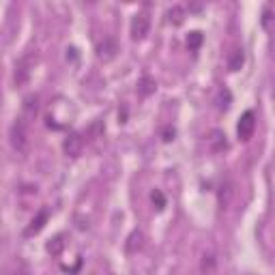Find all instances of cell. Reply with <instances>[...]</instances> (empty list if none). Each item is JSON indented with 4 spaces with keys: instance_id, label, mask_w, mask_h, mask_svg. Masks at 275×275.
<instances>
[{
    "instance_id": "cell-17",
    "label": "cell",
    "mask_w": 275,
    "mask_h": 275,
    "mask_svg": "<svg viewBox=\"0 0 275 275\" xmlns=\"http://www.w3.org/2000/svg\"><path fill=\"white\" fill-rule=\"evenodd\" d=\"M202 32L200 30H194V32H189L187 35V48L192 50V52H196V50H200V45H202Z\"/></svg>"
},
{
    "instance_id": "cell-20",
    "label": "cell",
    "mask_w": 275,
    "mask_h": 275,
    "mask_svg": "<svg viewBox=\"0 0 275 275\" xmlns=\"http://www.w3.org/2000/svg\"><path fill=\"white\" fill-rule=\"evenodd\" d=\"M174 136H176L174 127H163V132H161V140H163V142H172Z\"/></svg>"
},
{
    "instance_id": "cell-9",
    "label": "cell",
    "mask_w": 275,
    "mask_h": 275,
    "mask_svg": "<svg viewBox=\"0 0 275 275\" xmlns=\"http://www.w3.org/2000/svg\"><path fill=\"white\" fill-rule=\"evenodd\" d=\"M48 217H50V211L48 208H41V211L37 213V217L30 221V226L26 228V234H37V232H41L43 230V226H45V221H48Z\"/></svg>"
},
{
    "instance_id": "cell-10",
    "label": "cell",
    "mask_w": 275,
    "mask_h": 275,
    "mask_svg": "<svg viewBox=\"0 0 275 275\" xmlns=\"http://www.w3.org/2000/svg\"><path fill=\"white\" fill-rule=\"evenodd\" d=\"M208 142H211V148L215 150V153H221V150H226V148H228L226 134H224V132H219V129L211 132V138H208Z\"/></svg>"
},
{
    "instance_id": "cell-4",
    "label": "cell",
    "mask_w": 275,
    "mask_h": 275,
    "mask_svg": "<svg viewBox=\"0 0 275 275\" xmlns=\"http://www.w3.org/2000/svg\"><path fill=\"white\" fill-rule=\"evenodd\" d=\"M148 28H150V19H148L146 13H138V15H134V19H132V37L136 39V41H140V39L146 37Z\"/></svg>"
},
{
    "instance_id": "cell-19",
    "label": "cell",
    "mask_w": 275,
    "mask_h": 275,
    "mask_svg": "<svg viewBox=\"0 0 275 275\" xmlns=\"http://www.w3.org/2000/svg\"><path fill=\"white\" fill-rule=\"evenodd\" d=\"M228 106H230V93H228L226 88H221V93H219V110H226Z\"/></svg>"
},
{
    "instance_id": "cell-12",
    "label": "cell",
    "mask_w": 275,
    "mask_h": 275,
    "mask_svg": "<svg viewBox=\"0 0 275 275\" xmlns=\"http://www.w3.org/2000/svg\"><path fill=\"white\" fill-rule=\"evenodd\" d=\"M39 112V99L35 95H28L24 99V119H35Z\"/></svg>"
},
{
    "instance_id": "cell-15",
    "label": "cell",
    "mask_w": 275,
    "mask_h": 275,
    "mask_svg": "<svg viewBox=\"0 0 275 275\" xmlns=\"http://www.w3.org/2000/svg\"><path fill=\"white\" fill-rule=\"evenodd\" d=\"M155 88H157V84H155V80H150V77H142L140 84H138V93H140L142 97L153 95Z\"/></svg>"
},
{
    "instance_id": "cell-14",
    "label": "cell",
    "mask_w": 275,
    "mask_h": 275,
    "mask_svg": "<svg viewBox=\"0 0 275 275\" xmlns=\"http://www.w3.org/2000/svg\"><path fill=\"white\" fill-rule=\"evenodd\" d=\"M45 250H48L52 256H58V254L65 250V237H63V234H56L54 239H50V243L45 245Z\"/></svg>"
},
{
    "instance_id": "cell-1",
    "label": "cell",
    "mask_w": 275,
    "mask_h": 275,
    "mask_svg": "<svg viewBox=\"0 0 275 275\" xmlns=\"http://www.w3.org/2000/svg\"><path fill=\"white\" fill-rule=\"evenodd\" d=\"M9 140H11V146L15 153L24 155L28 150V129H26V121L24 119H17L15 123L11 125V132H9Z\"/></svg>"
},
{
    "instance_id": "cell-11",
    "label": "cell",
    "mask_w": 275,
    "mask_h": 275,
    "mask_svg": "<svg viewBox=\"0 0 275 275\" xmlns=\"http://www.w3.org/2000/svg\"><path fill=\"white\" fill-rule=\"evenodd\" d=\"M166 17H168L170 24L181 26L183 22H185V9H183V6H179V4H174V6H170V9H168Z\"/></svg>"
},
{
    "instance_id": "cell-2",
    "label": "cell",
    "mask_w": 275,
    "mask_h": 275,
    "mask_svg": "<svg viewBox=\"0 0 275 275\" xmlns=\"http://www.w3.org/2000/svg\"><path fill=\"white\" fill-rule=\"evenodd\" d=\"M234 196H237V185H234V181L226 179L224 183L219 185L217 189V202H219V208H230Z\"/></svg>"
},
{
    "instance_id": "cell-21",
    "label": "cell",
    "mask_w": 275,
    "mask_h": 275,
    "mask_svg": "<svg viewBox=\"0 0 275 275\" xmlns=\"http://www.w3.org/2000/svg\"><path fill=\"white\" fill-rule=\"evenodd\" d=\"M11 275H28V271H26V267H24V265H17V269L13 271Z\"/></svg>"
},
{
    "instance_id": "cell-16",
    "label": "cell",
    "mask_w": 275,
    "mask_h": 275,
    "mask_svg": "<svg viewBox=\"0 0 275 275\" xmlns=\"http://www.w3.org/2000/svg\"><path fill=\"white\" fill-rule=\"evenodd\" d=\"M142 232L140 230H136V232H132V237L127 239V252L129 254H136L138 250H142Z\"/></svg>"
},
{
    "instance_id": "cell-5",
    "label": "cell",
    "mask_w": 275,
    "mask_h": 275,
    "mask_svg": "<svg viewBox=\"0 0 275 275\" xmlns=\"http://www.w3.org/2000/svg\"><path fill=\"white\" fill-rule=\"evenodd\" d=\"M116 52H119V43H116V39H112V37H106L99 45H97V58L103 63L112 61L116 56Z\"/></svg>"
},
{
    "instance_id": "cell-13",
    "label": "cell",
    "mask_w": 275,
    "mask_h": 275,
    "mask_svg": "<svg viewBox=\"0 0 275 275\" xmlns=\"http://www.w3.org/2000/svg\"><path fill=\"white\" fill-rule=\"evenodd\" d=\"M243 63H245L243 50H234L232 54L228 56V69H230V71H239L241 67H243Z\"/></svg>"
},
{
    "instance_id": "cell-3",
    "label": "cell",
    "mask_w": 275,
    "mask_h": 275,
    "mask_svg": "<svg viewBox=\"0 0 275 275\" xmlns=\"http://www.w3.org/2000/svg\"><path fill=\"white\" fill-rule=\"evenodd\" d=\"M254 129H256V116H254L252 110H247V112L239 119V125H237V134L241 140H250L254 136Z\"/></svg>"
},
{
    "instance_id": "cell-7",
    "label": "cell",
    "mask_w": 275,
    "mask_h": 275,
    "mask_svg": "<svg viewBox=\"0 0 275 275\" xmlns=\"http://www.w3.org/2000/svg\"><path fill=\"white\" fill-rule=\"evenodd\" d=\"M30 61H32V56H26L15 65V84H17V86H22V84L28 82V77H30Z\"/></svg>"
},
{
    "instance_id": "cell-18",
    "label": "cell",
    "mask_w": 275,
    "mask_h": 275,
    "mask_svg": "<svg viewBox=\"0 0 275 275\" xmlns=\"http://www.w3.org/2000/svg\"><path fill=\"white\" fill-rule=\"evenodd\" d=\"M150 200H153V205L157 206V211H163V208H166V198H163V194L159 189H155V192L150 194Z\"/></svg>"
},
{
    "instance_id": "cell-6",
    "label": "cell",
    "mask_w": 275,
    "mask_h": 275,
    "mask_svg": "<svg viewBox=\"0 0 275 275\" xmlns=\"http://www.w3.org/2000/svg\"><path fill=\"white\" fill-rule=\"evenodd\" d=\"M82 148H84V138L80 134H71L69 138H65V142H63V150H65V155H69V157H77L82 153Z\"/></svg>"
},
{
    "instance_id": "cell-8",
    "label": "cell",
    "mask_w": 275,
    "mask_h": 275,
    "mask_svg": "<svg viewBox=\"0 0 275 275\" xmlns=\"http://www.w3.org/2000/svg\"><path fill=\"white\" fill-rule=\"evenodd\" d=\"M200 273L202 275H217V258L213 252H205L200 263Z\"/></svg>"
}]
</instances>
